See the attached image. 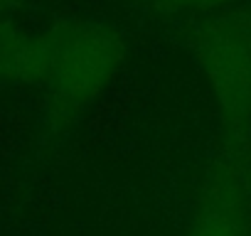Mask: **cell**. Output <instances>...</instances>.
<instances>
[{"instance_id": "obj_1", "label": "cell", "mask_w": 251, "mask_h": 236, "mask_svg": "<svg viewBox=\"0 0 251 236\" xmlns=\"http://www.w3.org/2000/svg\"><path fill=\"white\" fill-rule=\"evenodd\" d=\"M195 57L217 103L226 150L246 160L251 145V23L229 15L202 25Z\"/></svg>"}, {"instance_id": "obj_2", "label": "cell", "mask_w": 251, "mask_h": 236, "mask_svg": "<svg viewBox=\"0 0 251 236\" xmlns=\"http://www.w3.org/2000/svg\"><path fill=\"white\" fill-rule=\"evenodd\" d=\"M52 32L50 91L64 111L94 103L118 76L126 59L123 37L103 23H64Z\"/></svg>"}, {"instance_id": "obj_3", "label": "cell", "mask_w": 251, "mask_h": 236, "mask_svg": "<svg viewBox=\"0 0 251 236\" xmlns=\"http://www.w3.org/2000/svg\"><path fill=\"white\" fill-rule=\"evenodd\" d=\"M249 221L244 158L224 148L200 185L185 236H249Z\"/></svg>"}, {"instance_id": "obj_4", "label": "cell", "mask_w": 251, "mask_h": 236, "mask_svg": "<svg viewBox=\"0 0 251 236\" xmlns=\"http://www.w3.org/2000/svg\"><path fill=\"white\" fill-rule=\"evenodd\" d=\"M52 71V32L30 35L0 25V76L20 84H47Z\"/></svg>"}, {"instance_id": "obj_5", "label": "cell", "mask_w": 251, "mask_h": 236, "mask_svg": "<svg viewBox=\"0 0 251 236\" xmlns=\"http://www.w3.org/2000/svg\"><path fill=\"white\" fill-rule=\"evenodd\" d=\"M160 3L175 13H207L226 5L229 0H160Z\"/></svg>"}, {"instance_id": "obj_6", "label": "cell", "mask_w": 251, "mask_h": 236, "mask_svg": "<svg viewBox=\"0 0 251 236\" xmlns=\"http://www.w3.org/2000/svg\"><path fill=\"white\" fill-rule=\"evenodd\" d=\"M8 5H13V0H0V10H5Z\"/></svg>"}, {"instance_id": "obj_7", "label": "cell", "mask_w": 251, "mask_h": 236, "mask_svg": "<svg viewBox=\"0 0 251 236\" xmlns=\"http://www.w3.org/2000/svg\"><path fill=\"white\" fill-rule=\"evenodd\" d=\"M249 236H251V221H249Z\"/></svg>"}]
</instances>
